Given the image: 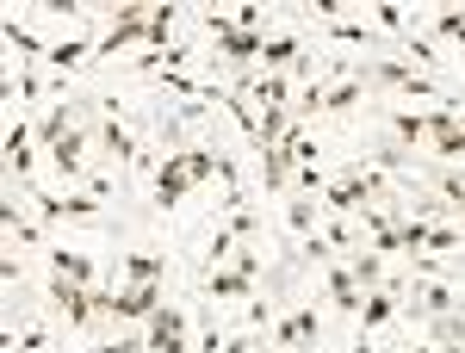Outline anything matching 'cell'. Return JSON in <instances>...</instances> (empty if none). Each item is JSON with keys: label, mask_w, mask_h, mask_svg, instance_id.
<instances>
[{"label": "cell", "mask_w": 465, "mask_h": 353, "mask_svg": "<svg viewBox=\"0 0 465 353\" xmlns=\"http://www.w3.org/2000/svg\"><path fill=\"white\" fill-rule=\"evenodd\" d=\"M223 162H217L212 149H186V155H168V168L155 174V199L162 205H180L186 199V186H199V180H212Z\"/></svg>", "instance_id": "obj_1"}, {"label": "cell", "mask_w": 465, "mask_h": 353, "mask_svg": "<svg viewBox=\"0 0 465 353\" xmlns=\"http://www.w3.org/2000/svg\"><path fill=\"white\" fill-rule=\"evenodd\" d=\"M212 37H217V50H223V56H236V63H249V56H261V50H267L254 32L230 25V19H217V13H212Z\"/></svg>", "instance_id": "obj_2"}, {"label": "cell", "mask_w": 465, "mask_h": 353, "mask_svg": "<svg viewBox=\"0 0 465 353\" xmlns=\"http://www.w3.org/2000/svg\"><path fill=\"white\" fill-rule=\"evenodd\" d=\"M180 335H186L180 310H155L149 317V353H180Z\"/></svg>", "instance_id": "obj_3"}, {"label": "cell", "mask_w": 465, "mask_h": 353, "mask_svg": "<svg viewBox=\"0 0 465 353\" xmlns=\"http://www.w3.org/2000/svg\"><path fill=\"white\" fill-rule=\"evenodd\" d=\"M372 192H379V180H372V174H348L341 186H329V205H335V211H360Z\"/></svg>", "instance_id": "obj_4"}, {"label": "cell", "mask_w": 465, "mask_h": 353, "mask_svg": "<svg viewBox=\"0 0 465 353\" xmlns=\"http://www.w3.org/2000/svg\"><path fill=\"white\" fill-rule=\"evenodd\" d=\"M249 279H254V254H242L230 273H212V298H242V291H249Z\"/></svg>", "instance_id": "obj_5"}, {"label": "cell", "mask_w": 465, "mask_h": 353, "mask_svg": "<svg viewBox=\"0 0 465 353\" xmlns=\"http://www.w3.org/2000/svg\"><path fill=\"white\" fill-rule=\"evenodd\" d=\"M112 317H155V279H137L118 304H112Z\"/></svg>", "instance_id": "obj_6"}, {"label": "cell", "mask_w": 465, "mask_h": 353, "mask_svg": "<svg viewBox=\"0 0 465 353\" xmlns=\"http://www.w3.org/2000/svg\"><path fill=\"white\" fill-rule=\"evenodd\" d=\"M280 341H286V348H311V341H317V310L286 317V322H280Z\"/></svg>", "instance_id": "obj_7"}, {"label": "cell", "mask_w": 465, "mask_h": 353, "mask_svg": "<svg viewBox=\"0 0 465 353\" xmlns=\"http://www.w3.org/2000/svg\"><path fill=\"white\" fill-rule=\"evenodd\" d=\"M372 81H391V87H410V93H429V81L403 63H372Z\"/></svg>", "instance_id": "obj_8"}, {"label": "cell", "mask_w": 465, "mask_h": 353, "mask_svg": "<svg viewBox=\"0 0 465 353\" xmlns=\"http://www.w3.org/2000/svg\"><path fill=\"white\" fill-rule=\"evenodd\" d=\"M50 162H56L63 174H74V168H81V131H63V137L50 142Z\"/></svg>", "instance_id": "obj_9"}, {"label": "cell", "mask_w": 465, "mask_h": 353, "mask_svg": "<svg viewBox=\"0 0 465 353\" xmlns=\"http://www.w3.org/2000/svg\"><path fill=\"white\" fill-rule=\"evenodd\" d=\"M416 310H429V317H453V291H440V285H422V291H416Z\"/></svg>", "instance_id": "obj_10"}, {"label": "cell", "mask_w": 465, "mask_h": 353, "mask_svg": "<svg viewBox=\"0 0 465 353\" xmlns=\"http://www.w3.org/2000/svg\"><path fill=\"white\" fill-rule=\"evenodd\" d=\"M50 260H56V279H87V273H94V267H87V254H69V248H63V254H50Z\"/></svg>", "instance_id": "obj_11"}, {"label": "cell", "mask_w": 465, "mask_h": 353, "mask_svg": "<svg viewBox=\"0 0 465 353\" xmlns=\"http://www.w3.org/2000/svg\"><path fill=\"white\" fill-rule=\"evenodd\" d=\"M261 174H267V186H280V180L292 174V155L286 149H267V155H261Z\"/></svg>", "instance_id": "obj_12"}, {"label": "cell", "mask_w": 465, "mask_h": 353, "mask_svg": "<svg viewBox=\"0 0 465 353\" xmlns=\"http://www.w3.org/2000/svg\"><path fill=\"white\" fill-rule=\"evenodd\" d=\"M131 279H162V260L155 254H131Z\"/></svg>", "instance_id": "obj_13"}, {"label": "cell", "mask_w": 465, "mask_h": 353, "mask_svg": "<svg viewBox=\"0 0 465 353\" xmlns=\"http://www.w3.org/2000/svg\"><path fill=\"white\" fill-rule=\"evenodd\" d=\"M391 310H397V304H391V298H385V291H379V298H366V328H372V322H385V317H391Z\"/></svg>", "instance_id": "obj_14"}, {"label": "cell", "mask_w": 465, "mask_h": 353, "mask_svg": "<svg viewBox=\"0 0 465 353\" xmlns=\"http://www.w3.org/2000/svg\"><path fill=\"white\" fill-rule=\"evenodd\" d=\"M292 50H298V44H292V37H273V44H267V50H261V56H267V63H292Z\"/></svg>", "instance_id": "obj_15"}, {"label": "cell", "mask_w": 465, "mask_h": 353, "mask_svg": "<svg viewBox=\"0 0 465 353\" xmlns=\"http://www.w3.org/2000/svg\"><path fill=\"white\" fill-rule=\"evenodd\" d=\"M440 37H460L465 44V13H440Z\"/></svg>", "instance_id": "obj_16"}, {"label": "cell", "mask_w": 465, "mask_h": 353, "mask_svg": "<svg viewBox=\"0 0 465 353\" xmlns=\"http://www.w3.org/2000/svg\"><path fill=\"white\" fill-rule=\"evenodd\" d=\"M81 50H87V44H56V50H50V63H63V69H69V63H81Z\"/></svg>", "instance_id": "obj_17"}, {"label": "cell", "mask_w": 465, "mask_h": 353, "mask_svg": "<svg viewBox=\"0 0 465 353\" xmlns=\"http://www.w3.org/2000/svg\"><path fill=\"white\" fill-rule=\"evenodd\" d=\"M354 100H360V81H348V87H335V93H329L322 106H354Z\"/></svg>", "instance_id": "obj_18"}, {"label": "cell", "mask_w": 465, "mask_h": 353, "mask_svg": "<svg viewBox=\"0 0 465 353\" xmlns=\"http://www.w3.org/2000/svg\"><path fill=\"white\" fill-rule=\"evenodd\" d=\"M440 192H447V199H460V205H465V174H447V180H440Z\"/></svg>", "instance_id": "obj_19"}, {"label": "cell", "mask_w": 465, "mask_h": 353, "mask_svg": "<svg viewBox=\"0 0 465 353\" xmlns=\"http://www.w3.org/2000/svg\"><path fill=\"white\" fill-rule=\"evenodd\" d=\"M230 353H249V348H242V341H236V348H230Z\"/></svg>", "instance_id": "obj_20"}]
</instances>
